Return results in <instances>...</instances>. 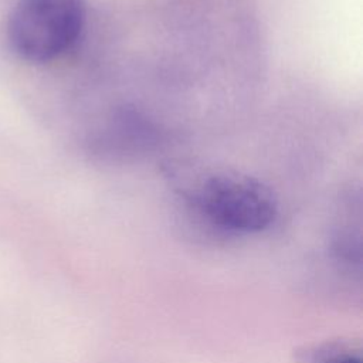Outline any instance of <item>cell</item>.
<instances>
[{
	"label": "cell",
	"mask_w": 363,
	"mask_h": 363,
	"mask_svg": "<svg viewBox=\"0 0 363 363\" xmlns=\"http://www.w3.org/2000/svg\"><path fill=\"white\" fill-rule=\"evenodd\" d=\"M85 20V0H17L6 35L21 60L44 64L74 47Z\"/></svg>",
	"instance_id": "obj_1"
},
{
	"label": "cell",
	"mask_w": 363,
	"mask_h": 363,
	"mask_svg": "<svg viewBox=\"0 0 363 363\" xmlns=\"http://www.w3.org/2000/svg\"><path fill=\"white\" fill-rule=\"evenodd\" d=\"M193 208L211 227L230 234H252L277 218L278 204L262 182L238 173H217L190 193Z\"/></svg>",
	"instance_id": "obj_2"
},
{
	"label": "cell",
	"mask_w": 363,
	"mask_h": 363,
	"mask_svg": "<svg viewBox=\"0 0 363 363\" xmlns=\"http://www.w3.org/2000/svg\"><path fill=\"white\" fill-rule=\"evenodd\" d=\"M294 363H363L357 345L343 339H328L298 347Z\"/></svg>",
	"instance_id": "obj_3"
}]
</instances>
